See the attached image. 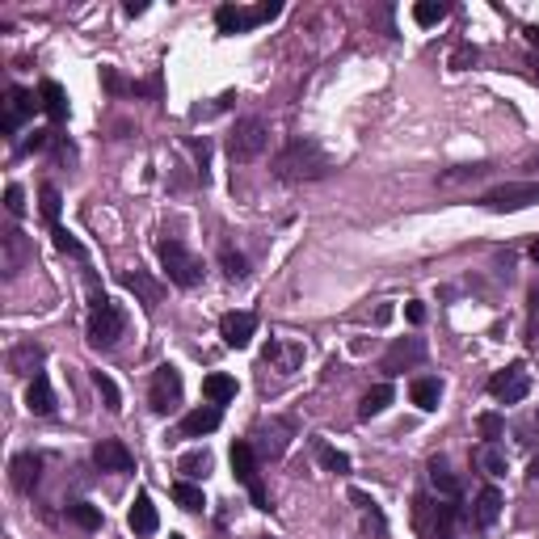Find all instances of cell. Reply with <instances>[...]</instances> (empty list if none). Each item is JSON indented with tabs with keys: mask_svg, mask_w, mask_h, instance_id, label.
<instances>
[{
	"mask_svg": "<svg viewBox=\"0 0 539 539\" xmlns=\"http://www.w3.org/2000/svg\"><path fill=\"white\" fill-rule=\"evenodd\" d=\"M123 329H127V312H123L114 300H106L101 308H93V317H89V346L93 350L118 346Z\"/></svg>",
	"mask_w": 539,
	"mask_h": 539,
	"instance_id": "5b68a950",
	"label": "cell"
},
{
	"mask_svg": "<svg viewBox=\"0 0 539 539\" xmlns=\"http://www.w3.org/2000/svg\"><path fill=\"white\" fill-rule=\"evenodd\" d=\"M303 358V346H283V342H270L266 346V363H278L283 371H295Z\"/></svg>",
	"mask_w": 539,
	"mask_h": 539,
	"instance_id": "836d02e7",
	"label": "cell"
},
{
	"mask_svg": "<svg viewBox=\"0 0 539 539\" xmlns=\"http://www.w3.org/2000/svg\"><path fill=\"white\" fill-rule=\"evenodd\" d=\"M173 502L181 510H203L206 506L203 489H198V485H190V480H177V485H173Z\"/></svg>",
	"mask_w": 539,
	"mask_h": 539,
	"instance_id": "d590c367",
	"label": "cell"
},
{
	"mask_svg": "<svg viewBox=\"0 0 539 539\" xmlns=\"http://www.w3.org/2000/svg\"><path fill=\"white\" fill-rule=\"evenodd\" d=\"M38 101H43V110H47L51 123H64L68 118V93L60 80H43L38 84Z\"/></svg>",
	"mask_w": 539,
	"mask_h": 539,
	"instance_id": "cb8c5ba5",
	"label": "cell"
},
{
	"mask_svg": "<svg viewBox=\"0 0 539 539\" xmlns=\"http://www.w3.org/2000/svg\"><path fill=\"white\" fill-rule=\"evenodd\" d=\"M26 409H30L34 417H51V413H55V388H51L47 375L30 380V392H26Z\"/></svg>",
	"mask_w": 539,
	"mask_h": 539,
	"instance_id": "484cf974",
	"label": "cell"
},
{
	"mask_svg": "<svg viewBox=\"0 0 539 539\" xmlns=\"http://www.w3.org/2000/svg\"><path fill=\"white\" fill-rule=\"evenodd\" d=\"M51 237H55V249H60V253H68V257H76V261H84V245H80L76 237H72V232H68V228H51Z\"/></svg>",
	"mask_w": 539,
	"mask_h": 539,
	"instance_id": "74e56055",
	"label": "cell"
},
{
	"mask_svg": "<svg viewBox=\"0 0 539 539\" xmlns=\"http://www.w3.org/2000/svg\"><path fill=\"white\" fill-rule=\"evenodd\" d=\"M148 405H152V413H173L177 405H181V371H177L173 363H165L152 371V383H148Z\"/></svg>",
	"mask_w": 539,
	"mask_h": 539,
	"instance_id": "9c48e42d",
	"label": "cell"
},
{
	"mask_svg": "<svg viewBox=\"0 0 539 539\" xmlns=\"http://www.w3.org/2000/svg\"><path fill=\"white\" fill-rule=\"evenodd\" d=\"M93 463L101 472H135V455L127 451V443H118V438H101L93 446Z\"/></svg>",
	"mask_w": 539,
	"mask_h": 539,
	"instance_id": "9a60e30c",
	"label": "cell"
},
{
	"mask_svg": "<svg viewBox=\"0 0 539 539\" xmlns=\"http://www.w3.org/2000/svg\"><path fill=\"white\" fill-rule=\"evenodd\" d=\"M527 169H539V157H531V160H527Z\"/></svg>",
	"mask_w": 539,
	"mask_h": 539,
	"instance_id": "f5cc1de1",
	"label": "cell"
},
{
	"mask_svg": "<svg viewBox=\"0 0 539 539\" xmlns=\"http://www.w3.org/2000/svg\"><path fill=\"white\" fill-rule=\"evenodd\" d=\"M93 388L101 392V400H106V409H110V413L123 409V392H118V383H114L106 371H93Z\"/></svg>",
	"mask_w": 539,
	"mask_h": 539,
	"instance_id": "e575fe53",
	"label": "cell"
},
{
	"mask_svg": "<svg viewBox=\"0 0 539 539\" xmlns=\"http://www.w3.org/2000/svg\"><path fill=\"white\" fill-rule=\"evenodd\" d=\"M43 358H47V354H43V346H34V342H17V346L9 350V375L38 380V375H43V371H38V366H43Z\"/></svg>",
	"mask_w": 539,
	"mask_h": 539,
	"instance_id": "d6986e66",
	"label": "cell"
},
{
	"mask_svg": "<svg viewBox=\"0 0 539 539\" xmlns=\"http://www.w3.org/2000/svg\"><path fill=\"white\" fill-rule=\"evenodd\" d=\"M392 397H397V392H392V383H375V388L363 397V405H358V417H363V422L380 417V413L392 405Z\"/></svg>",
	"mask_w": 539,
	"mask_h": 539,
	"instance_id": "f1b7e54d",
	"label": "cell"
},
{
	"mask_svg": "<svg viewBox=\"0 0 539 539\" xmlns=\"http://www.w3.org/2000/svg\"><path fill=\"white\" fill-rule=\"evenodd\" d=\"M177 472L186 476V480H203V476L211 472V451H203V446H198V451H186V455L177 460Z\"/></svg>",
	"mask_w": 539,
	"mask_h": 539,
	"instance_id": "1f68e13d",
	"label": "cell"
},
{
	"mask_svg": "<svg viewBox=\"0 0 539 539\" xmlns=\"http://www.w3.org/2000/svg\"><path fill=\"white\" fill-rule=\"evenodd\" d=\"M9 480H13L17 493H34V485L43 480V455H34V451L13 455V463H9Z\"/></svg>",
	"mask_w": 539,
	"mask_h": 539,
	"instance_id": "e0dca14e",
	"label": "cell"
},
{
	"mask_svg": "<svg viewBox=\"0 0 539 539\" xmlns=\"http://www.w3.org/2000/svg\"><path fill=\"white\" fill-rule=\"evenodd\" d=\"M220 405H206V409H194L181 417V434L186 438H203V434H211V430H220Z\"/></svg>",
	"mask_w": 539,
	"mask_h": 539,
	"instance_id": "44dd1931",
	"label": "cell"
},
{
	"mask_svg": "<svg viewBox=\"0 0 539 539\" xmlns=\"http://www.w3.org/2000/svg\"><path fill=\"white\" fill-rule=\"evenodd\" d=\"M413 405L417 409H426V413H434L438 409V400H443V383L434 380V375H422V380H413Z\"/></svg>",
	"mask_w": 539,
	"mask_h": 539,
	"instance_id": "4316f807",
	"label": "cell"
},
{
	"mask_svg": "<svg viewBox=\"0 0 539 539\" xmlns=\"http://www.w3.org/2000/svg\"><path fill=\"white\" fill-rule=\"evenodd\" d=\"M278 13H283V4H257V9L223 4V9H215V26H220V34H245L261 26V21H274Z\"/></svg>",
	"mask_w": 539,
	"mask_h": 539,
	"instance_id": "ba28073f",
	"label": "cell"
},
{
	"mask_svg": "<svg viewBox=\"0 0 539 539\" xmlns=\"http://www.w3.org/2000/svg\"><path fill=\"white\" fill-rule=\"evenodd\" d=\"M232 472H237V480L249 489V497H253L257 510H270V497H266V485H261V472H257V451L253 443H232Z\"/></svg>",
	"mask_w": 539,
	"mask_h": 539,
	"instance_id": "8992f818",
	"label": "cell"
},
{
	"mask_svg": "<svg viewBox=\"0 0 539 539\" xmlns=\"http://www.w3.org/2000/svg\"><path fill=\"white\" fill-rule=\"evenodd\" d=\"M127 523H131V531H135V535H157L160 514H157V506H152V497H148V493H140V497H135V506H131Z\"/></svg>",
	"mask_w": 539,
	"mask_h": 539,
	"instance_id": "7402d4cb",
	"label": "cell"
},
{
	"mask_svg": "<svg viewBox=\"0 0 539 539\" xmlns=\"http://www.w3.org/2000/svg\"><path fill=\"white\" fill-rule=\"evenodd\" d=\"M426 354H430V346L422 342V337H400V342H392L388 354L380 358V371L383 375H405V371L426 363Z\"/></svg>",
	"mask_w": 539,
	"mask_h": 539,
	"instance_id": "8fae6325",
	"label": "cell"
},
{
	"mask_svg": "<svg viewBox=\"0 0 539 539\" xmlns=\"http://www.w3.org/2000/svg\"><path fill=\"white\" fill-rule=\"evenodd\" d=\"M531 480H535V485H539V455H535V460H531Z\"/></svg>",
	"mask_w": 539,
	"mask_h": 539,
	"instance_id": "f907efd6",
	"label": "cell"
},
{
	"mask_svg": "<svg viewBox=\"0 0 539 539\" xmlns=\"http://www.w3.org/2000/svg\"><path fill=\"white\" fill-rule=\"evenodd\" d=\"M291 438H295V422H286V417H270V422L257 426L253 451L261 455V460H278V455H286Z\"/></svg>",
	"mask_w": 539,
	"mask_h": 539,
	"instance_id": "4fadbf2b",
	"label": "cell"
},
{
	"mask_svg": "<svg viewBox=\"0 0 539 539\" xmlns=\"http://www.w3.org/2000/svg\"><path fill=\"white\" fill-rule=\"evenodd\" d=\"M334 169V160L320 152V143L312 140H291L274 157V177L278 181H320V177Z\"/></svg>",
	"mask_w": 539,
	"mask_h": 539,
	"instance_id": "6da1fadb",
	"label": "cell"
},
{
	"mask_svg": "<svg viewBox=\"0 0 539 539\" xmlns=\"http://www.w3.org/2000/svg\"><path fill=\"white\" fill-rule=\"evenodd\" d=\"M446 13H451V4H443V0H417V4H413V21H417L422 30H434V26H443Z\"/></svg>",
	"mask_w": 539,
	"mask_h": 539,
	"instance_id": "83f0119b",
	"label": "cell"
},
{
	"mask_svg": "<svg viewBox=\"0 0 539 539\" xmlns=\"http://www.w3.org/2000/svg\"><path fill=\"white\" fill-rule=\"evenodd\" d=\"M253 334H257V317H253V312H228V317L220 320V337L232 350H245L249 342H253Z\"/></svg>",
	"mask_w": 539,
	"mask_h": 539,
	"instance_id": "2e32d148",
	"label": "cell"
},
{
	"mask_svg": "<svg viewBox=\"0 0 539 539\" xmlns=\"http://www.w3.org/2000/svg\"><path fill=\"white\" fill-rule=\"evenodd\" d=\"M527 392H531V375H527L523 363L502 366L489 380V397L502 400V405H519V400H527Z\"/></svg>",
	"mask_w": 539,
	"mask_h": 539,
	"instance_id": "7c38bea8",
	"label": "cell"
},
{
	"mask_svg": "<svg viewBox=\"0 0 539 539\" xmlns=\"http://www.w3.org/2000/svg\"><path fill=\"white\" fill-rule=\"evenodd\" d=\"M68 519H72L80 531H101V510L89 506V502H68Z\"/></svg>",
	"mask_w": 539,
	"mask_h": 539,
	"instance_id": "d6a6232c",
	"label": "cell"
},
{
	"mask_svg": "<svg viewBox=\"0 0 539 539\" xmlns=\"http://www.w3.org/2000/svg\"><path fill=\"white\" fill-rule=\"evenodd\" d=\"M157 253H160V266H165V274H169V283L173 286H198L203 283V257L190 253L177 237L160 240Z\"/></svg>",
	"mask_w": 539,
	"mask_h": 539,
	"instance_id": "3957f363",
	"label": "cell"
},
{
	"mask_svg": "<svg viewBox=\"0 0 539 539\" xmlns=\"http://www.w3.org/2000/svg\"><path fill=\"white\" fill-rule=\"evenodd\" d=\"M266 143H270V127L261 118H240L232 127V135H228V157H232V165H249V160H257L266 152Z\"/></svg>",
	"mask_w": 539,
	"mask_h": 539,
	"instance_id": "277c9868",
	"label": "cell"
},
{
	"mask_svg": "<svg viewBox=\"0 0 539 539\" xmlns=\"http://www.w3.org/2000/svg\"><path fill=\"white\" fill-rule=\"evenodd\" d=\"M480 173H489V169H485V165H460V169L443 173V181L451 186V181H463V177H480Z\"/></svg>",
	"mask_w": 539,
	"mask_h": 539,
	"instance_id": "ee69618b",
	"label": "cell"
},
{
	"mask_svg": "<svg viewBox=\"0 0 539 539\" xmlns=\"http://www.w3.org/2000/svg\"><path fill=\"white\" fill-rule=\"evenodd\" d=\"M38 106H43V101H34V93H26L21 84H13V89L4 93V123H0V131H4V135H17V131L26 127V118H34Z\"/></svg>",
	"mask_w": 539,
	"mask_h": 539,
	"instance_id": "5bb4252c",
	"label": "cell"
},
{
	"mask_svg": "<svg viewBox=\"0 0 539 539\" xmlns=\"http://www.w3.org/2000/svg\"><path fill=\"white\" fill-rule=\"evenodd\" d=\"M30 261H34L30 237L21 228H4L0 232V270H4V278H17L21 270H30Z\"/></svg>",
	"mask_w": 539,
	"mask_h": 539,
	"instance_id": "30bf717a",
	"label": "cell"
},
{
	"mask_svg": "<svg viewBox=\"0 0 539 539\" xmlns=\"http://www.w3.org/2000/svg\"><path fill=\"white\" fill-rule=\"evenodd\" d=\"M502 506H506V497L493 489V485H485V489L476 493V506H472V514H468V519H472L476 531H489V527L502 519Z\"/></svg>",
	"mask_w": 539,
	"mask_h": 539,
	"instance_id": "ac0fdd59",
	"label": "cell"
},
{
	"mask_svg": "<svg viewBox=\"0 0 539 539\" xmlns=\"http://www.w3.org/2000/svg\"><path fill=\"white\" fill-rule=\"evenodd\" d=\"M531 68H535V80H539V60H531Z\"/></svg>",
	"mask_w": 539,
	"mask_h": 539,
	"instance_id": "db71d44e",
	"label": "cell"
},
{
	"mask_svg": "<svg viewBox=\"0 0 539 539\" xmlns=\"http://www.w3.org/2000/svg\"><path fill=\"white\" fill-rule=\"evenodd\" d=\"M405 317H409V320H413V325H422V320H426V308H422V303L413 300V303H409V308H405Z\"/></svg>",
	"mask_w": 539,
	"mask_h": 539,
	"instance_id": "c3c4849f",
	"label": "cell"
},
{
	"mask_svg": "<svg viewBox=\"0 0 539 539\" xmlns=\"http://www.w3.org/2000/svg\"><path fill=\"white\" fill-rule=\"evenodd\" d=\"M38 198H43V220H47L51 228H60V190H55V186H43Z\"/></svg>",
	"mask_w": 539,
	"mask_h": 539,
	"instance_id": "ab89813d",
	"label": "cell"
},
{
	"mask_svg": "<svg viewBox=\"0 0 539 539\" xmlns=\"http://www.w3.org/2000/svg\"><path fill=\"white\" fill-rule=\"evenodd\" d=\"M220 266H223V274H228V278H245V274H249V261H245L237 249H223Z\"/></svg>",
	"mask_w": 539,
	"mask_h": 539,
	"instance_id": "60d3db41",
	"label": "cell"
},
{
	"mask_svg": "<svg viewBox=\"0 0 539 539\" xmlns=\"http://www.w3.org/2000/svg\"><path fill=\"white\" fill-rule=\"evenodd\" d=\"M476 430L485 434V443H497V438L506 434V422H502V413H480V417H476Z\"/></svg>",
	"mask_w": 539,
	"mask_h": 539,
	"instance_id": "f35d334b",
	"label": "cell"
},
{
	"mask_svg": "<svg viewBox=\"0 0 539 539\" xmlns=\"http://www.w3.org/2000/svg\"><path fill=\"white\" fill-rule=\"evenodd\" d=\"M430 485H434V493H438V497H446V502H455V497L463 493V480L451 472V468H446L443 455H438V460H430Z\"/></svg>",
	"mask_w": 539,
	"mask_h": 539,
	"instance_id": "603a6c76",
	"label": "cell"
},
{
	"mask_svg": "<svg viewBox=\"0 0 539 539\" xmlns=\"http://www.w3.org/2000/svg\"><path fill=\"white\" fill-rule=\"evenodd\" d=\"M476 60H480V55H476V47H460L455 55H451V68H455V72H463V68H472Z\"/></svg>",
	"mask_w": 539,
	"mask_h": 539,
	"instance_id": "bcb514c9",
	"label": "cell"
},
{
	"mask_svg": "<svg viewBox=\"0 0 539 539\" xmlns=\"http://www.w3.org/2000/svg\"><path fill=\"white\" fill-rule=\"evenodd\" d=\"M531 261H535V266H539V240H535V245H531Z\"/></svg>",
	"mask_w": 539,
	"mask_h": 539,
	"instance_id": "816d5d0a",
	"label": "cell"
},
{
	"mask_svg": "<svg viewBox=\"0 0 539 539\" xmlns=\"http://www.w3.org/2000/svg\"><path fill=\"white\" fill-rule=\"evenodd\" d=\"M527 38H531V47H539V26H527Z\"/></svg>",
	"mask_w": 539,
	"mask_h": 539,
	"instance_id": "681fc988",
	"label": "cell"
},
{
	"mask_svg": "<svg viewBox=\"0 0 539 539\" xmlns=\"http://www.w3.org/2000/svg\"><path fill=\"white\" fill-rule=\"evenodd\" d=\"M169 539H181V535H169Z\"/></svg>",
	"mask_w": 539,
	"mask_h": 539,
	"instance_id": "11a10c76",
	"label": "cell"
},
{
	"mask_svg": "<svg viewBox=\"0 0 539 539\" xmlns=\"http://www.w3.org/2000/svg\"><path fill=\"white\" fill-rule=\"evenodd\" d=\"M350 502L358 506V514H363V527L371 531L375 539H383L388 535V519H383V510H380V502L371 497V493H363V489H350Z\"/></svg>",
	"mask_w": 539,
	"mask_h": 539,
	"instance_id": "ffe728a7",
	"label": "cell"
},
{
	"mask_svg": "<svg viewBox=\"0 0 539 539\" xmlns=\"http://www.w3.org/2000/svg\"><path fill=\"white\" fill-rule=\"evenodd\" d=\"M476 463L485 468L489 476H506L510 468V455H506V446H497V443H485V446H476Z\"/></svg>",
	"mask_w": 539,
	"mask_h": 539,
	"instance_id": "4dcf8cb0",
	"label": "cell"
},
{
	"mask_svg": "<svg viewBox=\"0 0 539 539\" xmlns=\"http://www.w3.org/2000/svg\"><path fill=\"white\" fill-rule=\"evenodd\" d=\"M317 460L325 463L329 472H337V476L350 472V455H346V451H337V446H329V443H317Z\"/></svg>",
	"mask_w": 539,
	"mask_h": 539,
	"instance_id": "8d00e7d4",
	"label": "cell"
},
{
	"mask_svg": "<svg viewBox=\"0 0 539 539\" xmlns=\"http://www.w3.org/2000/svg\"><path fill=\"white\" fill-rule=\"evenodd\" d=\"M203 392H206L211 405H228V400H237V380L223 375V371H215V375H206L203 380Z\"/></svg>",
	"mask_w": 539,
	"mask_h": 539,
	"instance_id": "f546056e",
	"label": "cell"
},
{
	"mask_svg": "<svg viewBox=\"0 0 539 539\" xmlns=\"http://www.w3.org/2000/svg\"><path fill=\"white\" fill-rule=\"evenodd\" d=\"M527 337L539 342V286H531V320H527Z\"/></svg>",
	"mask_w": 539,
	"mask_h": 539,
	"instance_id": "f6af8a7d",
	"label": "cell"
},
{
	"mask_svg": "<svg viewBox=\"0 0 539 539\" xmlns=\"http://www.w3.org/2000/svg\"><path fill=\"white\" fill-rule=\"evenodd\" d=\"M190 152H194V160H198V177H211V143L206 140H190Z\"/></svg>",
	"mask_w": 539,
	"mask_h": 539,
	"instance_id": "b9f144b4",
	"label": "cell"
},
{
	"mask_svg": "<svg viewBox=\"0 0 539 539\" xmlns=\"http://www.w3.org/2000/svg\"><path fill=\"white\" fill-rule=\"evenodd\" d=\"M123 283H127L131 291L148 303V308H157V303L165 300V283H157V278H152V274H143V270H127V274H123Z\"/></svg>",
	"mask_w": 539,
	"mask_h": 539,
	"instance_id": "d4e9b609",
	"label": "cell"
},
{
	"mask_svg": "<svg viewBox=\"0 0 539 539\" xmlns=\"http://www.w3.org/2000/svg\"><path fill=\"white\" fill-rule=\"evenodd\" d=\"M480 203L497 211V215H514V211H527V206L539 203V181H506V186H497L489 190Z\"/></svg>",
	"mask_w": 539,
	"mask_h": 539,
	"instance_id": "52a82bcc",
	"label": "cell"
},
{
	"mask_svg": "<svg viewBox=\"0 0 539 539\" xmlns=\"http://www.w3.org/2000/svg\"><path fill=\"white\" fill-rule=\"evenodd\" d=\"M101 84H106L110 93H127V84H123V80H118V72H110V68L101 72Z\"/></svg>",
	"mask_w": 539,
	"mask_h": 539,
	"instance_id": "7dc6e473",
	"label": "cell"
},
{
	"mask_svg": "<svg viewBox=\"0 0 539 539\" xmlns=\"http://www.w3.org/2000/svg\"><path fill=\"white\" fill-rule=\"evenodd\" d=\"M4 211H9V215H26V198H21V186H9V190H4Z\"/></svg>",
	"mask_w": 539,
	"mask_h": 539,
	"instance_id": "7bdbcfd3",
	"label": "cell"
},
{
	"mask_svg": "<svg viewBox=\"0 0 539 539\" xmlns=\"http://www.w3.org/2000/svg\"><path fill=\"white\" fill-rule=\"evenodd\" d=\"M455 514L446 497H417L413 519H417V539H455Z\"/></svg>",
	"mask_w": 539,
	"mask_h": 539,
	"instance_id": "7a4b0ae2",
	"label": "cell"
}]
</instances>
